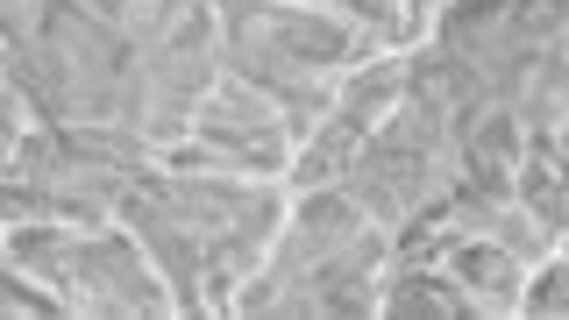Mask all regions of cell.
Segmentation results:
<instances>
[{
    "instance_id": "6da1fadb",
    "label": "cell",
    "mask_w": 569,
    "mask_h": 320,
    "mask_svg": "<svg viewBox=\"0 0 569 320\" xmlns=\"http://www.w3.org/2000/svg\"><path fill=\"white\" fill-rule=\"evenodd\" d=\"M79 313H171L178 292L164 284V271L142 263V236H114V228H79Z\"/></svg>"
},
{
    "instance_id": "7a4b0ae2",
    "label": "cell",
    "mask_w": 569,
    "mask_h": 320,
    "mask_svg": "<svg viewBox=\"0 0 569 320\" xmlns=\"http://www.w3.org/2000/svg\"><path fill=\"white\" fill-rule=\"evenodd\" d=\"M441 263L462 278V292L477 299V313H512L527 299V263L491 236H456L441 249Z\"/></svg>"
},
{
    "instance_id": "3957f363",
    "label": "cell",
    "mask_w": 569,
    "mask_h": 320,
    "mask_svg": "<svg viewBox=\"0 0 569 320\" xmlns=\"http://www.w3.org/2000/svg\"><path fill=\"white\" fill-rule=\"evenodd\" d=\"M512 200H520L533 221L548 228V236H569V157L556 142L527 136L520 150V178H512Z\"/></svg>"
},
{
    "instance_id": "277c9868",
    "label": "cell",
    "mask_w": 569,
    "mask_h": 320,
    "mask_svg": "<svg viewBox=\"0 0 569 320\" xmlns=\"http://www.w3.org/2000/svg\"><path fill=\"white\" fill-rule=\"evenodd\" d=\"M378 313H477V299L462 292V278L449 263L435 271V257H413V263H399V271L385 278V307Z\"/></svg>"
},
{
    "instance_id": "5b68a950",
    "label": "cell",
    "mask_w": 569,
    "mask_h": 320,
    "mask_svg": "<svg viewBox=\"0 0 569 320\" xmlns=\"http://www.w3.org/2000/svg\"><path fill=\"white\" fill-rule=\"evenodd\" d=\"M520 307H527V313H569V257H548V263H541V278L527 284Z\"/></svg>"
},
{
    "instance_id": "8992f818",
    "label": "cell",
    "mask_w": 569,
    "mask_h": 320,
    "mask_svg": "<svg viewBox=\"0 0 569 320\" xmlns=\"http://www.w3.org/2000/svg\"><path fill=\"white\" fill-rule=\"evenodd\" d=\"M36 284H43V278H29L22 263L8 271V307H14V313H71L64 292H36Z\"/></svg>"
}]
</instances>
